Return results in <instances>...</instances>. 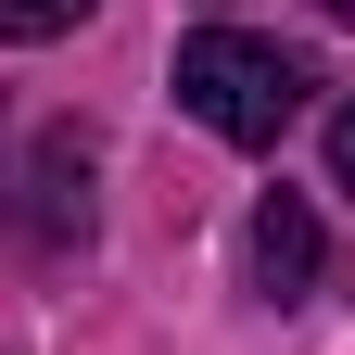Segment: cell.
<instances>
[{
  "label": "cell",
  "mask_w": 355,
  "mask_h": 355,
  "mask_svg": "<svg viewBox=\"0 0 355 355\" xmlns=\"http://www.w3.org/2000/svg\"><path fill=\"white\" fill-rule=\"evenodd\" d=\"M318 13H330V26H355V0H318Z\"/></svg>",
  "instance_id": "cell-6"
},
{
  "label": "cell",
  "mask_w": 355,
  "mask_h": 355,
  "mask_svg": "<svg viewBox=\"0 0 355 355\" xmlns=\"http://www.w3.org/2000/svg\"><path fill=\"white\" fill-rule=\"evenodd\" d=\"M330 178H343V191H355V102L330 114Z\"/></svg>",
  "instance_id": "cell-5"
},
{
  "label": "cell",
  "mask_w": 355,
  "mask_h": 355,
  "mask_svg": "<svg viewBox=\"0 0 355 355\" xmlns=\"http://www.w3.org/2000/svg\"><path fill=\"white\" fill-rule=\"evenodd\" d=\"M26 241H89V140L51 127L26 165Z\"/></svg>",
  "instance_id": "cell-2"
},
{
  "label": "cell",
  "mask_w": 355,
  "mask_h": 355,
  "mask_svg": "<svg viewBox=\"0 0 355 355\" xmlns=\"http://www.w3.org/2000/svg\"><path fill=\"white\" fill-rule=\"evenodd\" d=\"M89 0H0V38H64Z\"/></svg>",
  "instance_id": "cell-4"
},
{
  "label": "cell",
  "mask_w": 355,
  "mask_h": 355,
  "mask_svg": "<svg viewBox=\"0 0 355 355\" xmlns=\"http://www.w3.org/2000/svg\"><path fill=\"white\" fill-rule=\"evenodd\" d=\"M241 254H254V292H266V304H292L304 279H318V216H304V191H266Z\"/></svg>",
  "instance_id": "cell-3"
},
{
  "label": "cell",
  "mask_w": 355,
  "mask_h": 355,
  "mask_svg": "<svg viewBox=\"0 0 355 355\" xmlns=\"http://www.w3.org/2000/svg\"><path fill=\"white\" fill-rule=\"evenodd\" d=\"M304 51H279V38H241V26H203V38H178V102H191L216 140H241V153H266L279 127L304 114Z\"/></svg>",
  "instance_id": "cell-1"
}]
</instances>
